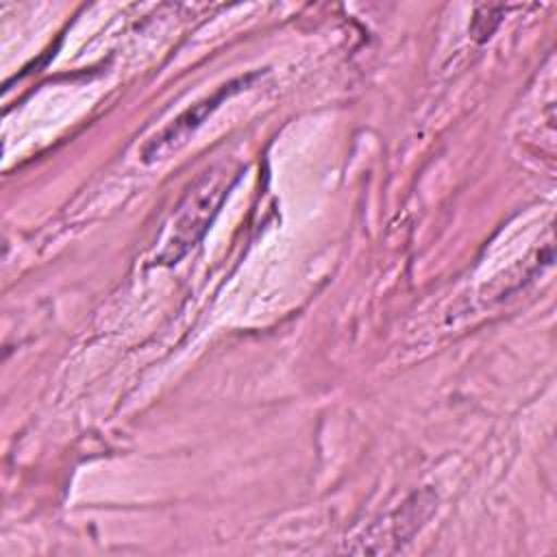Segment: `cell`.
Here are the masks:
<instances>
[{"label":"cell","mask_w":557,"mask_h":557,"mask_svg":"<svg viewBox=\"0 0 557 557\" xmlns=\"http://www.w3.org/2000/svg\"><path fill=\"white\" fill-rule=\"evenodd\" d=\"M259 76V72L255 74H246V76H239L222 87H218L211 96L198 100L196 104H191L189 109H185L178 117H174L163 131H159L141 150L144 154V161H154V159H163L168 152L176 150L181 144H185V139L207 120L209 113H213L220 102H224L228 96L237 94L242 87H246L248 83H252L255 78Z\"/></svg>","instance_id":"7a4b0ae2"},{"label":"cell","mask_w":557,"mask_h":557,"mask_svg":"<svg viewBox=\"0 0 557 557\" xmlns=\"http://www.w3.org/2000/svg\"><path fill=\"white\" fill-rule=\"evenodd\" d=\"M233 176L228 168L209 170L205 172L196 185L187 191L183 205L178 207V218L174 222V233L165 244V250L161 252V261L176 263L189 248L196 246V242L205 235L211 218L218 213Z\"/></svg>","instance_id":"6da1fadb"},{"label":"cell","mask_w":557,"mask_h":557,"mask_svg":"<svg viewBox=\"0 0 557 557\" xmlns=\"http://www.w3.org/2000/svg\"><path fill=\"white\" fill-rule=\"evenodd\" d=\"M500 13H503V7H479L472 17V26H470L472 37L476 41H485L498 26Z\"/></svg>","instance_id":"3957f363"}]
</instances>
